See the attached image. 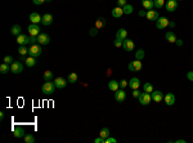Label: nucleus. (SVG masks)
<instances>
[{"mask_svg": "<svg viewBox=\"0 0 193 143\" xmlns=\"http://www.w3.org/2000/svg\"><path fill=\"white\" fill-rule=\"evenodd\" d=\"M37 41H39V44H40V45H47V44L50 43V38H49L48 34L40 32L37 35Z\"/></svg>", "mask_w": 193, "mask_h": 143, "instance_id": "nucleus-6", "label": "nucleus"}, {"mask_svg": "<svg viewBox=\"0 0 193 143\" xmlns=\"http://www.w3.org/2000/svg\"><path fill=\"white\" fill-rule=\"evenodd\" d=\"M99 135H100V137L103 138V139H107V138L111 135V134H110V129H108V128H103V129L100 130Z\"/></svg>", "mask_w": 193, "mask_h": 143, "instance_id": "nucleus-30", "label": "nucleus"}, {"mask_svg": "<svg viewBox=\"0 0 193 143\" xmlns=\"http://www.w3.org/2000/svg\"><path fill=\"white\" fill-rule=\"evenodd\" d=\"M153 4L157 9H161L165 5V0H153Z\"/></svg>", "mask_w": 193, "mask_h": 143, "instance_id": "nucleus-36", "label": "nucleus"}, {"mask_svg": "<svg viewBox=\"0 0 193 143\" xmlns=\"http://www.w3.org/2000/svg\"><path fill=\"white\" fill-rule=\"evenodd\" d=\"M117 141H116L115 138H111V137H108L107 139H104V143H116Z\"/></svg>", "mask_w": 193, "mask_h": 143, "instance_id": "nucleus-44", "label": "nucleus"}, {"mask_svg": "<svg viewBox=\"0 0 193 143\" xmlns=\"http://www.w3.org/2000/svg\"><path fill=\"white\" fill-rule=\"evenodd\" d=\"M67 84L68 83L63 77H57L54 80V85H55V88H58V89H65L66 87H67Z\"/></svg>", "mask_w": 193, "mask_h": 143, "instance_id": "nucleus-14", "label": "nucleus"}, {"mask_svg": "<svg viewBox=\"0 0 193 143\" xmlns=\"http://www.w3.org/2000/svg\"><path fill=\"white\" fill-rule=\"evenodd\" d=\"M122 48H124L126 52H131V51H134L135 44L131 39H125V40L122 41Z\"/></svg>", "mask_w": 193, "mask_h": 143, "instance_id": "nucleus-7", "label": "nucleus"}, {"mask_svg": "<svg viewBox=\"0 0 193 143\" xmlns=\"http://www.w3.org/2000/svg\"><path fill=\"white\" fill-rule=\"evenodd\" d=\"M129 70H130L131 72L140 71V70H142V61L135 59V61H133V62H130V63H129Z\"/></svg>", "mask_w": 193, "mask_h": 143, "instance_id": "nucleus-5", "label": "nucleus"}, {"mask_svg": "<svg viewBox=\"0 0 193 143\" xmlns=\"http://www.w3.org/2000/svg\"><path fill=\"white\" fill-rule=\"evenodd\" d=\"M47 1H48V3H50V1H52V0H47Z\"/></svg>", "mask_w": 193, "mask_h": 143, "instance_id": "nucleus-54", "label": "nucleus"}, {"mask_svg": "<svg viewBox=\"0 0 193 143\" xmlns=\"http://www.w3.org/2000/svg\"><path fill=\"white\" fill-rule=\"evenodd\" d=\"M108 88H110V90L116 92V90H118V88H120V83L116 81V80H111L110 83H108Z\"/></svg>", "mask_w": 193, "mask_h": 143, "instance_id": "nucleus-24", "label": "nucleus"}, {"mask_svg": "<svg viewBox=\"0 0 193 143\" xmlns=\"http://www.w3.org/2000/svg\"><path fill=\"white\" fill-rule=\"evenodd\" d=\"M39 31H40V27H39V25L31 23L30 26H29V34H30V36H37V35L40 34Z\"/></svg>", "mask_w": 193, "mask_h": 143, "instance_id": "nucleus-10", "label": "nucleus"}, {"mask_svg": "<svg viewBox=\"0 0 193 143\" xmlns=\"http://www.w3.org/2000/svg\"><path fill=\"white\" fill-rule=\"evenodd\" d=\"M97 32H98V28H97V27H93V28H92V30H90V31H89V34H90V36H95V35H97Z\"/></svg>", "mask_w": 193, "mask_h": 143, "instance_id": "nucleus-43", "label": "nucleus"}, {"mask_svg": "<svg viewBox=\"0 0 193 143\" xmlns=\"http://www.w3.org/2000/svg\"><path fill=\"white\" fill-rule=\"evenodd\" d=\"M113 45L116 46V48H121V46H122V41L118 40V39H116V40L113 41Z\"/></svg>", "mask_w": 193, "mask_h": 143, "instance_id": "nucleus-41", "label": "nucleus"}, {"mask_svg": "<svg viewBox=\"0 0 193 143\" xmlns=\"http://www.w3.org/2000/svg\"><path fill=\"white\" fill-rule=\"evenodd\" d=\"M111 14H112V17H115V18H120L122 14H124V10H122L121 6H116V8H113L111 10Z\"/></svg>", "mask_w": 193, "mask_h": 143, "instance_id": "nucleus-18", "label": "nucleus"}, {"mask_svg": "<svg viewBox=\"0 0 193 143\" xmlns=\"http://www.w3.org/2000/svg\"><path fill=\"white\" fill-rule=\"evenodd\" d=\"M164 102L166 103L167 106H173L175 103V95L173 93H166V94L164 95Z\"/></svg>", "mask_w": 193, "mask_h": 143, "instance_id": "nucleus-11", "label": "nucleus"}, {"mask_svg": "<svg viewBox=\"0 0 193 143\" xmlns=\"http://www.w3.org/2000/svg\"><path fill=\"white\" fill-rule=\"evenodd\" d=\"M18 53L21 56H26L27 53H29V49L26 48V45H21V48L18 49Z\"/></svg>", "mask_w": 193, "mask_h": 143, "instance_id": "nucleus-37", "label": "nucleus"}, {"mask_svg": "<svg viewBox=\"0 0 193 143\" xmlns=\"http://www.w3.org/2000/svg\"><path fill=\"white\" fill-rule=\"evenodd\" d=\"M178 1H179V0H178Z\"/></svg>", "mask_w": 193, "mask_h": 143, "instance_id": "nucleus-55", "label": "nucleus"}, {"mask_svg": "<svg viewBox=\"0 0 193 143\" xmlns=\"http://www.w3.org/2000/svg\"><path fill=\"white\" fill-rule=\"evenodd\" d=\"M37 41V36H30V44H35Z\"/></svg>", "mask_w": 193, "mask_h": 143, "instance_id": "nucleus-47", "label": "nucleus"}, {"mask_svg": "<svg viewBox=\"0 0 193 143\" xmlns=\"http://www.w3.org/2000/svg\"><path fill=\"white\" fill-rule=\"evenodd\" d=\"M169 26H170V27H174V26H175V23H174V22H170V23H169Z\"/></svg>", "mask_w": 193, "mask_h": 143, "instance_id": "nucleus-53", "label": "nucleus"}, {"mask_svg": "<svg viewBox=\"0 0 193 143\" xmlns=\"http://www.w3.org/2000/svg\"><path fill=\"white\" fill-rule=\"evenodd\" d=\"M144 56H146L144 51H143V49H139V51L135 53V59H139V61H142L143 58H144Z\"/></svg>", "mask_w": 193, "mask_h": 143, "instance_id": "nucleus-33", "label": "nucleus"}, {"mask_svg": "<svg viewBox=\"0 0 193 143\" xmlns=\"http://www.w3.org/2000/svg\"><path fill=\"white\" fill-rule=\"evenodd\" d=\"M13 135H14L16 138H22V137H24V131L21 126H16L14 129H13Z\"/></svg>", "mask_w": 193, "mask_h": 143, "instance_id": "nucleus-22", "label": "nucleus"}, {"mask_svg": "<svg viewBox=\"0 0 193 143\" xmlns=\"http://www.w3.org/2000/svg\"><path fill=\"white\" fill-rule=\"evenodd\" d=\"M170 21L166 18V17H159V20L156 21V26L157 28H160V30H164V28H166L169 26Z\"/></svg>", "mask_w": 193, "mask_h": 143, "instance_id": "nucleus-4", "label": "nucleus"}, {"mask_svg": "<svg viewBox=\"0 0 193 143\" xmlns=\"http://www.w3.org/2000/svg\"><path fill=\"white\" fill-rule=\"evenodd\" d=\"M23 71V66L21 62H13L12 65H10V72L12 74H21Z\"/></svg>", "mask_w": 193, "mask_h": 143, "instance_id": "nucleus-8", "label": "nucleus"}, {"mask_svg": "<svg viewBox=\"0 0 193 143\" xmlns=\"http://www.w3.org/2000/svg\"><path fill=\"white\" fill-rule=\"evenodd\" d=\"M52 80H53V72H52V71H45L44 81H52Z\"/></svg>", "mask_w": 193, "mask_h": 143, "instance_id": "nucleus-32", "label": "nucleus"}, {"mask_svg": "<svg viewBox=\"0 0 193 143\" xmlns=\"http://www.w3.org/2000/svg\"><path fill=\"white\" fill-rule=\"evenodd\" d=\"M133 95H134L135 98H138L139 95H140V92L138 90V89H134V92H133Z\"/></svg>", "mask_w": 193, "mask_h": 143, "instance_id": "nucleus-48", "label": "nucleus"}, {"mask_svg": "<svg viewBox=\"0 0 193 143\" xmlns=\"http://www.w3.org/2000/svg\"><path fill=\"white\" fill-rule=\"evenodd\" d=\"M178 8V0H169L166 3V10L167 12H174Z\"/></svg>", "mask_w": 193, "mask_h": 143, "instance_id": "nucleus-16", "label": "nucleus"}, {"mask_svg": "<svg viewBox=\"0 0 193 143\" xmlns=\"http://www.w3.org/2000/svg\"><path fill=\"white\" fill-rule=\"evenodd\" d=\"M17 43L19 45H29L30 44V38L27 35H23V34H19L17 36Z\"/></svg>", "mask_w": 193, "mask_h": 143, "instance_id": "nucleus-12", "label": "nucleus"}, {"mask_svg": "<svg viewBox=\"0 0 193 143\" xmlns=\"http://www.w3.org/2000/svg\"><path fill=\"white\" fill-rule=\"evenodd\" d=\"M138 99H139L140 105L147 106V105H149V103H151V101H152V95H151V93L143 92V93H140V95L138 97Z\"/></svg>", "mask_w": 193, "mask_h": 143, "instance_id": "nucleus-2", "label": "nucleus"}, {"mask_svg": "<svg viewBox=\"0 0 193 143\" xmlns=\"http://www.w3.org/2000/svg\"><path fill=\"white\" fill-rule=\"evenodd\" d=\"M12 34L14 35V36H18V35L21 34V26L19 25H13V27H12Z\"/></svg>", "mask_w": 193, "mask_h": 143, "instance_id": "nucleus-31", "label": "nucleus"}, {"mask_svg": "<svg viewBox=\"0 0 193 143\" xmlns=\"http://www.w3.org/2000/svg\"><path fill=\"white\" fill-rule=\"evenodd\" d=\"M139 16L140 17H147V12L146 10H139Z\"/></svg>", "mask_w": 193, "mask_h": 143, "instance_id": "nucleus-49", "label": "nucleus"}, {"mask_svg": "<svg viewBox=\"0 0 193 143\" xmlns=\"http://www.w3.org/2000/svg\"><path fill=\"white\" fill-rule=\"evenodd\" d=\"M24 141H26L27 143H34L35 142V137H34V135H31V134H27V135H24Z\"/></svg>", "mask_w": 193, "mask_h": 143, "instance_id": "nucleus-38", "label": "nucleus"}, {"mask_svg": "<svg viewBox=\"0 0 193 143\" xmlns=\"http://www.w3.org/2000/svg\"><path fill=\"white\" fill-rule=\"evenodd\" d=\"M143 90L147 92V93H152L153 92V87L151 83H146L144 85H143Z\"/></svg>", "mask_w": 193, "mask_h": 143, "instance_id": "nucleus-35", "label": "nucleus"}, {"mask_svg": "<svg viewBox=\"0 0 193 143\" xmlns=\"http://www.w3.org/2000/svg\"><path fill=\"white\" fill-rule=\"evenodd\" d=\"M4 119V112H0V120Z\"/></svg>", "mask_w": 193, "mask_h": 143, "instance_id": "nucleus-51", "label": "nucleus"}, {"mask_svg": "<svg viewBox=\"0 0 193 143\" xmlns=\"http://www.w3.org/2000/svg\"><path fill=\"white\" fill-rule=\"evenodd\" d=\"M187 79L189 81H193V71H189V72L187 74Z\"/></svg>", "mask_w": 193, "mask_h": 143, "instance_id": "nucleus-45", "label": "nucleus"}, {"mask_svg": "<svg viewBox=\"0 0 193 143\" xmlns=\"http://www.w3.org/2000/svg\"><path fill=\"white\" fill-rule=\"evenodd\" d=\"M41 46L40 45H37V44H31V46L29 48V56H31V57H39L41 54Z\"/></svg>", "mask_w": 193, "mask_h": 143, "instance_id": "nucleus-3", "label": "nucleus"}, {"mask_svg": "<svg viewBox=\"0 0 193 143\" xmlns=\"http://www.w3.org/2000/svg\"><path fill=\"white\" fill-rule=\"evenodd\" d=\"M176 142H178V143H185V141H184V139H178Z\"/></svg>", "mask_w": 193, "mask_h": 143, "instance_id": "nucleus-52", "label": "nucleus"}, {"mask_svg": "<svg viewBox=\"0 0 193 143\" xmlns=\"http://www.w3.org/2000/svg\"><path fill=\"white\" fill-rule=\"evenodd\" d=\"M126 4H128V1H126V0H117V6H125Z\"/></svg>", "mask_w": 193, "mask_h": 143, "instance_id": "nucleus-42", "label": "nucleus"}, {"mask_svg": "<svg viewBox=\"0 0 193 143\" xmlns=\"http://www.w3.org/2000/svg\"><path fill=\"white\" fill-rule=\"evenodd\" d=\"M125 98H126V93H125L124 89H118V90L115 92V99H116V102L122 103V102L125 101Z\"/></svg>", "mask_w": 193, "mask_h": 143, "instance_id": "nucleus-9", "label": "nucleus"}, {"mask_svg": "<svg viewBox=\"0 0 193 143\" xmlns=\"http://www.w3.org/2000/svg\"><path fill=\"white\" fill-rule=\"evenodd\" d=\"M52 22H53V16H52V14H49V13L44 14L41 23H43L44 26H49V25H52Z\"/></svg>", "mask_w": 193, "mask_h": 143, "instance_id": "nucleus-20", "label": "nucleus"}, {"mask_svg": "<svg viewBox=\"0 0 193 143\" xmlns=\"http://www.w3.org/2000/svg\"><path fill=\"white\" fill-rule=\"evenodd\" d=\"M32 1H34V4H36V5H41L43 3L47 1V0H32Z\"/></svg>", "mask_w": 193, "mask_h": 143, "instance_id": "nucleus-46", "label": "nucleus"}, {"mask_svg": "<svg viewBox=\"0 0 193 143\" xmlns=\"http://www.w3.org/2000/svg\"><path fill=\"white\" fill-rule=\"evenodd\" d=\"M151 95H152V101H153V102H156V103L162 102V99H164L162 92H160V90H153Z\"/></svg>", "mask_w": 193, "mask_h": 143, "instance_id": "nucleus-13", "label": "nucleus"}, {"mask_svg": "<svg viewBox=\"0 0 193 143\" xmlns=\"http://www.w3.org/2000/svg\"><path fill=\"white\" fill-rule=\"evenodd\" d=\"M30 21H31V23H39V22H41L43 21V16H40L39 13L36 12H32L30 14Z\"/></svg>", "mask_w": 193, "mask_h": 143, "instance_id": "nucleus-15", "label": "nucleus"}, {"mask_svg": "<svg viewBox=\"0 0 193 143\" xmlns=\"http://www.w3.org/2000/svg\"><path fill=\"white\" fill-rule=\"evenodd\" d=\"M122 10H124V14H131L133 13V6L130 4H126L125 6H122Z\"/></svg>", "mask_w": 193, "mask_h": 143, "instance_id": "nucleus-34", "label": "nucleus"}, {"mask_svg": "<svg viewBox=\"0 0 193 143\" xmlns=\"http://www.w3.org/2000/svg\"><path fill=\"white\" fill-rule=\"evenodd\" d=\"M126 38H128V31H126L125 28H120V30L116 32V39H118V40L124 41Z\"/></svg>", "mask_w": 193, "mask_h": 143, "instance_id": "nucleus-17", "label": "nucleus"}, {"mask_svg": "<svg viewBox=\"0 0 193 143\" xmlns=\"http://www.w3.org/2000/svg\"><path fill=\"white\" fill-rule=\"evenodd\" d=\"M142 4H143V6H144L147 10H151L154 6L153 0H142Z\"/></svg>", "mask_w": 193, "mask_h": 143, "instance_id": "nucleus-26", "label": "nucleus"}, {"mask_svg": "<svg viewBox=\"0 0 193 143\" xmlns=\"http://www.w3.org/2000/svg\"><path fill=\"white\" fill-rule=\"evenodd\" d=\"M4 62L8 63V65H12V63H13V57H10V56L4 57Z\"/></svg>", "mask_w": 193, "mask_h": 143, "instance_id": "nucleus-39", "label": "nucleus"}, {"mask_svg": "<svg viewBox=\"0 0 193 143\" xmlns=\"http://www.w3.org/2000/svg\"><path fill=\"white\" fill-rule=\"evenodd\" d=\"M24 62H26V66L27 67H34L36 65V59H35V57H31L29 56L26 59H24Z\"/></svg>", "mask_w": 193, "mask_h": 143, "instance_id": "nucleus-25", "label": "nucleus"}, {"mask_svg": "<svg viewBox=\"0 0 193 143\" xmlns=\"http://www.w3.org/2000/svg\"><path fill=\"white\" fill-rule=\"evenodd\" d=\"M104 26H106V20H104L103 17H99V18L97 20V22H95V27L99 30V28H103Z\"/></svg>", "mask_w": 193, "mask_h": 143, "instance_id": "nucleus-28", "label": "nucleus"}, {"mask_svg": "<svg viewBox=\"0 0 193 143\" xmlns=\"http://www.w3.org/2000/svg\"><path fill=\"white\" fill-rule=\"evenodd\" d=\"M175 44H176L178 46H182V45H183V40H180V39H178V40L175 41Z\"/></svg>", "mask_w": 193, "mask_h": 143, "instance_id": "nucleus-50", "label": "nucleus"}, {"mask_svg": "<svg viewBox=\"0 0 193 143\" xmlns=\"http://www.w3.org/2000/svg\"><path fill=\"white\" fill-rule=\"evenodd\" d=\"M159 12H157V10H148V12H147V18H148L149 21H157L159 20Z\"/></svg>", "mask_w": 193, "mask_h": 143, "instance_id": "nucleus-19", "label": "nucleus"}, {"mask_svg": "<svg viewBox=\"0 0 193 143\" xmlns=\"http://www.w3.org/2000/svg\"><path fill=\"white\" fill-rule=\"evenodd\" d=\"M129 87H130L133 90L134 89H139V87H140V81H139V79L138 77H133L130 81H129Z\"/></svg>", "mask_w": 193, "mask_h": 143, "instance_id": "nucleus-21", "label": "nucleus"}, {"mask_svg": "<svg viewBox=\"0 0 193 143\" xmlns=\"http://www.w3.org/2000/svg\"><path fill=\"white\" fill-rule=\"evenodd\" d=\"M55 90V85L54 83H52V81H45L43 84V87H41V92L44 93V94H53Z\"/></svg>", "mask_w": 193, "mask_h": 143, "instance_id": "nucleus-1", "label": "nucleus"}, {"mask_svg": "<svg viewBox=\"0 0 193 143\" xmlns=\"http://www.w3.org/2000/svg\"><path fill=\"white\" fill-rule=\"evenodd\" d=\"M165 39H166V40L169 41V43H175V41L178 40V39H176V35H175L173 31H169V32L165 34Z\"/></svg>", "mask_w": 193, "mask_h": 143, "instance_id": "nucleus-23", "label": "nucleus"}, {"mask_svg": "<svg viewBox=\"0 0 193 143\" xmlns=\"http://www.w3.org/2000/svg\"><path fill=\"white\" fill-rule=\"evenodd\" d=\"M9 71H10V66L8 65V63H5V62L1 63V66H0V72L4 75V74H8Z\"/></svg>", "mask_w": 193, "mask_h": 143, "instance_id": "nucleus-29", "label": "nucleus"}, {"mask_svg": "<svg viewBox=\"0 0 193 143\" xmlns=\"http://www.w3.org/2000/svg\"><path fill=\"white\" fill-rule=\"evenodd\" d=\"M77 79H79V76H77V74L76 72H71L68 75V79H67V81L70 84H75L77 83Z\"/></svg>", "mask_w": 193, "mask_h": 143, "instance_id": "nucleus-27", "label": "nucleus"}, {"mask_svg": "<svg viewBox=\"0 0 193 143\" xmlns=\"http://www.w3.org/2000/svg\"><path fill=\"white\" fill-rule=\"evenodd\" d=\"M118 83H120L121 89H124V88H126V87L129 85V81H128V80H125V79H124V80H121V81H118Z\"/></svg>", "mask_w": 193, "mask_h": 143, "instance_id": "nucleus-40", "label": "nucleus"}]
</instances>
